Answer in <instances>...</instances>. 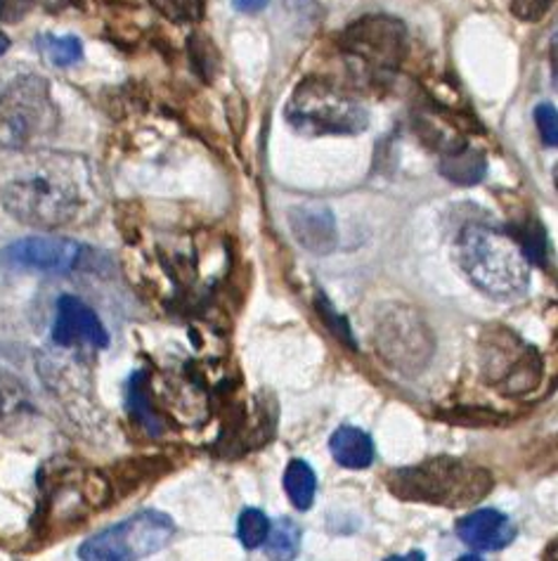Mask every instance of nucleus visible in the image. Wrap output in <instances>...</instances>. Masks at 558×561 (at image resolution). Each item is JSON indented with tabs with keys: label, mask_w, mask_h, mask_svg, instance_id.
I'll return each mask as SVG.
<instances>
[{
	"label": "nucleus",
	"mask_w": 558,
	"mask_h": 561,
	"mask_svg": "<svg viewBox=\"0 0 558 561\" xmlns=\"http://www.w3.org/2000/svg\"><path fill=\"white\" fill-rule=\"evenodd\" d=\"M85 181L67 157H38L0 190L3 209L24 226L55 230L73 224L85 206Z\"/></svg>",
	"instance_id": "nucleus-1"
},
{
	"label": "nucleus",
	"mask_w": 558,
	"mask_h": 561,
	"mask_svg": "<svg viewBox=\"0 0 558 561\" xmlns=\"http://www.w3.org/2000/svg\"><path fill=\"white\" fill-rule=\"evenodd\" d=\"M454 256L472 285L490 299H521L531 287V259L509 232L480 224L466 226L454 244Z\"/></svg>",
	"instance_id": "nucleus-2"
},
{
	"label": "nucleus",
	"mask_w": 558,
	"mask_h": 561,
	"mask_svg": "<svg viewBox=\"0 0 558 561\" xmlns=\"http://www.w3.org/2000/svg\"><path fill=\"white\" fill-rule=\"evenodd\" d=\"M492 483L488 469L457 460V457H433V460L393 469L386 474V489L395 497L447 510L476 505L490 495Z\"/></svg>",
	"instance_id": "nucleus-3"
},
{
	"label": "nucleus",
	"mask_w": 558,
	"mask_h": 561,
	"mask_svg": "<svg viewBox=\"0 0 558 561\" xmlns=\"http://www.w3.org/2000/svg\"><path fill=\"white\" fill-rule=\"evenodd\" d=\"M284 116L289 126L305 138L358 136L370 126V112L339 85L322 79H305L291 93Z\"/></svg>",
	"instance_id": "nucleus-4"
},
{
	"label": "nucleus",
	"mask_w": 558,
	"mask_h": 561,
	"mask_svg": "<svg viewBox=\"0 0 558 561\" xmlns=\"http://www.w3.org/2000/svg\"><path fill=\"white\" fill-rule=\"evenodd\" d=\"M57 126L50 83L22 73L0 88V152H20Z\"/></svg>",
	"instance_id": "nucleus-5"
},
{
	"label": "nucleus",
	"mask_w": 558,
	"mask_h": 561,
	"mask_svg": "<svg viewBox=\"0 0 558 561\" xmlns=\"http://www.w3.org/2000/svg\"><path fill=\"white\" fill-rule=\"evenodd\" d=\"M372 344L388 370L417 377L431 365L435 339L419 311L405 304H384L374 316Z\"/></svg>",
	"instance_id": "nucleus-6"
},
{
	"label": "nucleus",
	"mask_w": 558,
	"mask_h": 561,
	"mask_svg": "<svg viewBox=\"0 0 558 561\" xmlns=\"http://www.w3.org/2000/svg\"><path fill=\"white\" fill-rule=\"evenodd\" d=\"M341 53L367 77H391L405 62L409 50L407 26L391 14H364L346 26L339 38Z\"/></svg>",
	"instance_id": "nucleus-7"
},
{
	"label": "nucleus",
	"mask_w": 558,
	"mask_h": 561,
	"mask_svg": "<svg viewBox=\"0 0 558 561\" xmlns=\"http://www.w3.org/2000/svg\"><path fill=\"white\" fill-rule=\"evenodd\" d=\"M175 536V524L168 514L144 510L102 534L88 538L79 548L85 561H133L164 550Z\"/></svg>",
	"instance_id": "nucleus-8"
},
{
	"label": "nucleus",
	"mask_w": 558,
	"mask_h": 561,
	"mask_svg": "<svg viewBox=\"0 0 558 561\" xmlns=\"http://www.w3.org/2000/svg\"><path fill=\"white\" fill-rule=\"evenodd\" d=\"M483 373L504 396H523L539 387L542 356L509 328H495L483 336Z\"/></svg>",
	"instance_id": "nucleus-9"
},
{
	"label": "nucleus",
	"mask_w": 558,
	"mask_h": 561,
	"mask_svg": "<svg viewBox=\"0 0 558 561\" xmlns=\"http://www.w3.org/2000/svg\"><path fill=\"white\" fill-rule=\"evenodd\" d=\"M88 259V249L81 242L67 238H53V234H38V238H24L8 244L0 251V263L10 271L20 273H46L67 275L81 268Z\"/></svg>",
	"instance_id": "nucleus-10"
},
{
	"label": "nucleus",
	"mask_w": 558,
	"mask_h": 561,
	"mask_svg": "<svg viewBox=\"0 0 558 561\" xmlns=\"http://www.w3.org/2000/svg\"><path fill=\"white\" fill-rule=\"evenodd\" d=\"M53 342L62 348H107L109 334L91 306L79 297H62L57 301V318L53 324Z\"/></svg>",
	"instance_id": "nucleus-11"
},
{
	"label": "nucleus",
	"mask_w": 558,
	"mask_h": 561,
	"mask_svg": "<svg viewBox=\"0 0 558 561\" xmlns=\"http://www.w3.org/2000/svg\"><path fill=\"white\" fill-rule=\"evenodd\" d=\"M289 228L293 232V238L299 240V244L307 251H313L317 256L332 254L336 249V242H339L334 214L319 204L297 206V209L289 214Z\"/></svg>",
	"instance_id": "nucleus-12"
},
{
	"label": "nucleus",
	"mask_w": 558,
	"mask_h": 561,
	"mask_svg": "<svg viewBox=\"0 0 558 561\" xmlns=\"http://www.w3.org/2000/svg\"><path fill=\"white\" fill-rule=\"evenodd\" d=\"M457 536L478 552H497L516 538V526L497 510H478L457 524Z\"/></svg>",
	"instance_id": "nucleus-13"
},
{
	"label": "nucleus",
	"mask_w": 558,
	"mask_h": 561,
	"mask_svg": "<svg viewBox=\"0 0 558 561\" xmlns=\"http://www.w3.org/2000/svg\"><path fill=\"white\" fill-rule=\"evenodd\" d=\"M334 460L346 469H367L374 462V440L358 426H339L329 438Z\"/></svg>",
	"instance_id": "nucleus-14"
},
{
	"label": "nucleus",
	"mask_w": 558,
	"mask_h": 561,
	"mask_svg": "<svg viewBox=\"0 0 558 561\" xmlns=\"http://www.w3.org/2000/svg\"><path fill=\"white\" fill-rule=\"evenodd\" d=\"M440 173L457 185H476L486 179L488 161H486V154L462 147V150L443 157Z\"/></svg>",
	"instance_id": "nucleus-15"
},
{
	"label": "nucleus",
	"mask_w": 558,
	"mask_h": 561,
	"mask_svg": "<svg viewBox=\"0 0 558 561\" xmlns=\"http://www.w3.org/2000/svg\"><path fill=\"white\" fill-rule=\"evenodd\" d=\"M284 491L291 500V505L307 512L313 507L317 495V474L315 469L305 460H291L284 471Z\"/></svg>",
	"instance_id": "nucleus-16"
},
{
	"label": "nucleus",
	"mask_w": 558,
	"mask_h": 561,
	"mask_svg": "<svg viewBox=\"0 0 558 561\" xmlns=\"http://www.w3.org/2000/svg\"><path fill=\"white\" fill-rule=\"evenodd\" d=\"M126 403H128V410L133 412V415L138 417V422L152 436H159L161 432H164V424H161L156 410L152 408L150 391H147V377L142 373L130 377L128 389H126Z\"/></svg>",
	"instance_id": "nucleus-17"
},
{
	"label": "nucleus",
	"mask_w": 558,
	"mask_h": 561,
	"mask_svg": "<svg viewBox=\"0 0 558 561\" xmlns=\"http://www.w3.org/2000/svg\"><path fill=\"white\" fill-rule=\"evenodd\" d=\"M263 545L272 559H297L301 550V528L289 519H277L275 526L270 524L268 538Z\"/></svg>",
	"instance_id": "nucleus-18"
},
{
	"label": "nucleus",
	"mask_w": 558,
	"mask_h": 561,
	"mask_svg": "<svg viewBox=\"0 0 558 561\" xmlns=\"http://www.w3.org/2000/svg\"><path fill=\"white\" fill-rule=\"evenodd\" d=\"M38 48L55 67H71L83 60V46L77 36H38Z\"/></svg>",
	"instance_id": "nucleus-19"
},
{
	"label": "nucleus",
	"mask_w": 558,
	"mask_h": 561,
	"mask_svg": "<svg viewBox=\"0 0 558 561\" xmlns=\"http://www.w3.org/2000/svg\"><path fill=\"white\" fill-rule=\"evenodd\" d=\"M28 408V393L22 379L8 370H0V424L18 417L20 412Z\"/></svg>",
	"instance_id": "nucleus-20"
},
{
	"label": "nucleus",
	"mask_w": 558,
	"mask_h": 561,
	"mask_svg": "<svg viewBox=\"0 0 558 561\" xmlns=\"http://www.w3.org/2000/svg\"><path fill=\"white\" fill-rule=\"evenodd\" d=\"M147 3L173 24H195L207 12V0H147Z\"/></svg>",
	"instance_id": "nucleus-21"
},
{
	"label": "nucleus",
	"mask_w": 558,
	"mask_h": 561,
	"mask_svg": "<svg viewBox=\"0 0 558 561\" xmlns=\"http://www.w3.org/2000/svg\"><path fill=\"white\" fill-rule=\"evenodd\" d=\"M270 519L260 510H244L237 522V538L246 550H256L268 538Z\"/></svg>",
	"instance_id": "nucleus-22"
},
{
	"label": "nucleus",
	"mask_w": 558,
	"mask_h": 561,
	"mask_svg": "<svg viewBox=\"0 0 558 561\" xmlns=\"http://www.w3.org/2000/svg\"><path fill=\"white\" fill-rule=\"evenodd\" d=\"M317 311H319V316H322V320L327 322V328L341 339L344 344H348V346H352V348H358V344H356V339H352V332H350V328H348V322L336 313V308L325 299V294H317Z\"/></svg>",
	"instance_id": "nucleus-23"
},
{
	"label": "nucleus",
	"mask_w": 558,
	"mask_h": 561,
	"mask_svg": "<svg viewBox=\"0 0 558 561\" xmlns=\"http://www.w3.org/2000/svg\"><path fill=\"white\" fill-rule=\"evenodd\" d=\"M535 122L539 128V136L545 140L547 147H556L558 145V114L554 110V105L545 102L535 110Z\"/></svg>",
	"instance_id": "nucleus-24"
},
{
	"label": "nucleus",
	"mask_w": 558,
	"mask_h": 561,
	"mask_svg": "<svg viewBox=\"0 0 558 561\" xmlns=\"http://www.w3.org/2000/svg\"><path fill=\"white\" fill-rule=\"evenodd\" d=\"M549 5H551V0H511V12L516 14L519 20L537 22L545 18Z\"/></svg>",
	"instance_id": "nucleus-25"
},
{
	"label": "nucleus",
	"mask_w": 558,
	"mask_h": 561,
	"mask_svg": "<svg viewBox=\"0 0 558 561\" xmlns=\"http://www.w3.org/2000/svg\"><path fill=\"white\" fill-rule=\"evenodd\" d=\"M34 8V0H0V22L18 24Z\"/></svg>",
	"instance_id": "nucleus-26"
},
{
	"label": "nucleus",
	"mask_w": 558,
	"mask_h": 561,
	"mask_svg": "<svg viewBox=\"0 0 558 561\" xmlns=\"http://www.w3.org/2000/svg\"><path fill=\"white\" fill-rule=\"evenodd\" d=\"M270 0H232V8L240 12H260L268 8Z\"/></svg>",
	"instance_id": "nucleus-27"
},
{
	"label": "nucleus",
	"mask_w": 558,
	"mask_h": 561,
	"mask_svg": "<svg viewBox=\"0 0 558 561\" xmlns=\"http://www.w3.org/2000/svg\"><path fill=\"white\" fill-rule=\"evenodd\" d=\"M8 48H10V38L5 34H0V57L8 53Z\"/></svg>",
	"instance_id": "nucleus-28"
}]
</instances>
